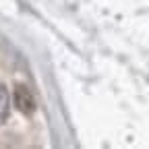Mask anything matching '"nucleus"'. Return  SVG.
Instances as JSON below:
<instances>
[{
  "instance_id": "f257e3e1",
  "label": "nucleus",
  "mask_w": 149,
  "mask_h": 149,
  "mask_svg": "<svg viewBox=\"0 0 149 149\" xmlns=\"http://www.w3.org/2000/svg\"><path fill=\"white\" fill-rule=\"evenodd\" d=\"M15 106H17V110L21 112V114H25V116H31L33 112H35V97H33V93H31V89L27 87V85H17L15 87Z\"/></svg>"
},
{
  "instance_id": "f03ea898",
  "label": "nucleus",
  "mask_w": 149,
  "mask_h": 149,
  "mask_svg": "<svg viewBox=\"0 0 149 149\" xmlns=\"http://www.w3.org/2000/svg\"><path fill=\"white\" fill-rule=\"evenodd\" d=\"M8 110H10V95L6 87L0 83V124H4V120L8 118Z\"/></svg>"
}]
</instances>
